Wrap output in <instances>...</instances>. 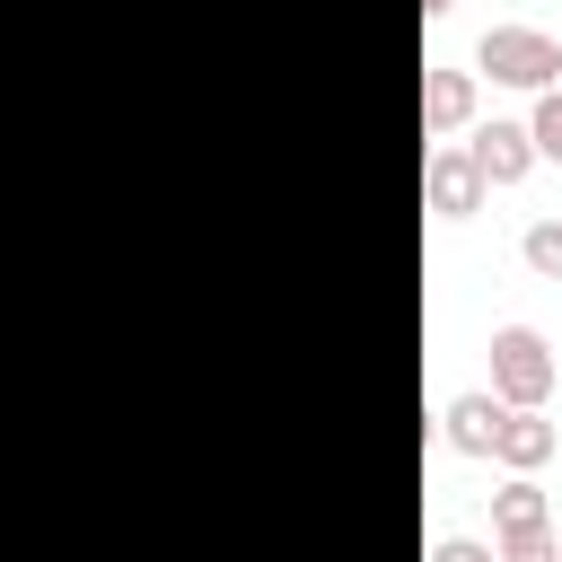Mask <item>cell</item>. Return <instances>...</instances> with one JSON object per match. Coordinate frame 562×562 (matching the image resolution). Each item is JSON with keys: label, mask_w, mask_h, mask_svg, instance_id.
<instances>
[{"label": "cell", "mask_w": 562, "mask_h": 562, "mask_svg": "<svg viewBox=\"0 0 562 562\" xmlns=\"http://www.w3.org/2000/svg\"><path fill=\"white\" fill-rule=\"evenodd\" d=\"M430 562H492V544H474V536H439Z\"/></svg>", "instance_id": "cell-11"}, {"label": "cell", "mask_w": 562, "mask_h": 562, "mask_svg": "<svg viewBox=\"0 0 562 562\" xmlns=\"http://www.w3.org/2000/svg\"><path fill=\"white\" fill-rule=\"evenodd\" d=\"M483 193H492V184H483V167H474L465 140H439V149L422 158V202H430L439 220H474Z\"/></svg>", "instance_id": "cell-3"}, {"label": "cell", "mask_w": 562, "mask_h": 562, "mask_svg": "<svg viewBox=\"0 0 562 562\" xmlns=\"http://www.w3.org/2000/svg\"><path fill=\"white\" fill-rule=\"evenodd\" d=\"M465 149H474L483 184H527V167H536V140H527V123H509V114H492Z\"/></svg>", "instance_id": "cell-6"}, {"label": "cell", "mask_w": 562, "mask_h": 562, "mask_svg": "<svg viewBox=\"0 0 562 562\" xmlns=\"http://www.w3.org/2000/svg\"><path fill=\"white\" fill-rule=\"evenodd\" d=\"M562 386V360L536 325H492V395L501 404H553Z\"/></svg>", "instance_id": "cell-2"}, {"label": "cell", "mask_w": 562, "mask_h": 562, "mask_svg": "<svg viewBox=\"0 0 562 562\" xmlns=\"http://www.w3.org/2000/svg\"><path fill=\"white\" fill-rule=\"evenodd\" d=\"M448 9H457V0H422V18H448Z\"/></svg>", "instance_id": "cell-12"}, {"label": "cell", "mask_w": 562, "mask_h": 562, "mask_svg": "<svg viewBox=\"0 0 562 562\" xmlns=\"http://www.w3.org/2000/svg\"><path fill=\"white\" fill-rule=\"evenodd\" d=\"M474 70H492L501 88H527V97H544V88H562V35L501 18V26H483V35H474Z\"/></svg>", "instance_id": "cell-1"}, {"label": "cell", "mask_w": 562, "mask_h": 562, "mask_svg": "<svg viewBox=\"0 0 562 562\" xmlns=\"http://www.w3.org/2000/svg\"><path fill=\"white\" fill-rule=\"evenodd\" d=\"M527 536H553V509H544V483L536 474H509L492 492V544H527Z\"/></svg>", "instance_id": "cell-7"}, {"label": "cell", "mask_w": 562, "mask_h": 562, "mask_svg": "<svg viewBox=\"0 0 562 562\" xmlns=\"http://www.w3.org/2000/svg\"><path fill=\"white\" fill-rule=\"evenodd\" d=\"M465 123H474V70L430 61V70H422V132H430V140H457Z\"/></svg>", "instance_id": "cell-5"}, {"label": "cell", "mask_w": 562, "mask_h": 562, "mask_svg": "<svg viewBox=\"0 0 562 562\" xmlns=\"http://www.w3.org/2000/svg\"><path fill=\"white\" fill-rule=\"evenodd\" d=\"M527 140H536V158H553V167H562V88H544V97H536Z\"/></svg>", "instance_id": "cell-10"}, {"label": "cell", "mask_w": 562, "mask_h": 562, "mask_svg": "<svg viewBox=\"0 0 562 562\" xmlns=\"http://www.w3.org/2000/svg\"><path fill=\"white\" fill-rule=\"evenodd\" d=\"M518 263H527L536 281H562V220H527V237H518Z\"/></svg>", "instance_id": "cell-9"}, {"label": "cell", "mask_w": 562, "mask_h": 562, "mask_svg": "<svg viewBox=\"0 0 562 562\" xmlns=\"http://www.w3.org/2000/svg\"><path fill=\"white\" fill-rule=\"evenodd\" d=\"M492 422H501V395H492V386L439 404V439H448L457 457H492Z\"/></svg>", "instance_id": "cell-8"}, {"label": "cell", "mask_w": 562, "mask_h": 562, "mask_svg": "<svg viewBox=\"0 0 562 562\" xmlns=\"http://www.w3.org/2000/svg\"><path fill=\"white\" fill-rule=\"evenodd\" d=\"M553 448H562V430L544 422V404H501V422H492V465H509V474H536Z\"/></svg>", "instance_id": "cell-4"}]
</instances>
